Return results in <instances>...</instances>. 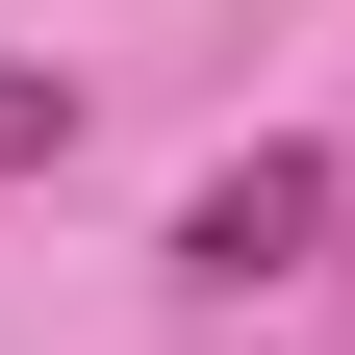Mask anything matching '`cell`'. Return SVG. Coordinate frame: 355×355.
I'll return each mask as SVG.
<instances>
[{"label": "cell", "mask_w": 355, "mask_h": 355, "mask_svg": "<svg viewBox=\"0 0 355 355\" xmlns=\"http://www.w3.org/2000/svg\"><path fill=\"white\" fill-rule=\"evenodd\" d=\"M330 229H355V178H330V153H229L203 203H178V279H203V304H254V279H304Z\"/></svg>", "instance_id": "cell-1"}, {"label": "cell", "mask_w": 355, "mask_h": 355, "mask_svg": "<svg viewBox=\"0 0 355 355\" xmlns=\"http://www.w3.org/2000/svg\"><path fill=\"white\" fill-rule=\"evenodd\" d=\"M76 153V76H0V178H51Z\"/></svg>", "instance_id": "cell-2"}]
</instances>
